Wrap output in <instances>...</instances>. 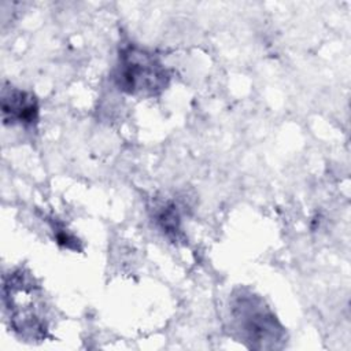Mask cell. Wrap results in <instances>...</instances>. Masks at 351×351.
Returning <instances> with one entry per match:
<instances>
[{
    "label": "cell",
    "instance_id": "cell-4",
    "mask_svg": "<svg viewBox=\"0 0 351 351\" xmlns=\"http://www.w3.org/2000/svg\"><path fill=\"white\" fill-rule=\"evenodd\" d=\"M1 119L8 126L34 128L40 119L37 96L26 89L8 86L1 90Z\"/></svg>",
    "mask_w": 351,
    "mask_h": 351
},
{
    "label": "cell",
    "instance_id": "cell-2",
    "mask_svg": "<svg viewBox=\"0 0 351 351\" xmlns=\"http://www.w3.org/2000/svg\"><path fill=\"white\" fill-rule=\"evenodd\" d=\"M3 304L11 329L22 340L43 341L48 336L43 291L30 271L19 267L4 276Z\"/></svg>",
    "mask_w": 351,
    "mask_h": 351
},
{
    "label": "cell",
    "instance_id": "cell-3",
    "mask_svg": "<svg viewBox=\"0 0 351 351\" xmlns=\"http://www.w3.org/2000/svg\"><path fill=\"white\" fill-rule=\"evenodd\" d=\"M112 80L129 96L155 97L169 86L171 74L156 52L130 43L118 52Z\"/></svg>",
    "mask_w": 351,
    "mask_h": 351
},
{
    "label": "cell",
    "instance_id": "cell-1",
    "mask_svg": "<svg viewBox=\"0 0 351 351\" xmlns=\"http://www.w3.org/2000/svg\"><path fill=\"white\" fill-rule=\"evenodd\" d=\"M230 326L248 348L280 350L287 332L266 300L248 288H237L229 299Z\"/></svg>",
    "mask_w": 351,
    "mask_h": 351
},
{
    "label": "cell",
    "instance_id": "cell-5",
    "mask_svg": "<svg viewBox=\"0 0 351 351\" xmlns=\"http://www.w3.org/2000/svg\"><path fill=\"white\" fill-rule=\"evenodd\" d=\"M154 225L173 243H184L185 233L182 229V217L176 202L171 199H158L149 207Z\"/></svg>",
    "mask_w": 351,
    "mask_h": 351
},
{
    "label": "cell",
    "instance_id": "cell-6",
    "mask_svg": "<svg viewBox=\"0 0 351 351\" xmlns=\"http://www.w3.org/2000/svg\"><path fill=\"white\" fill-rule=\"evenodd\" d=\"M49 226L52 229L53 239L59 245H62L67 250H73V251H81L82 250L81 248V241L62 222H59L55 218H51Z\"/></svg>",
    "mask_w": 351,
    "mask_h": 351
}]
</instances>
